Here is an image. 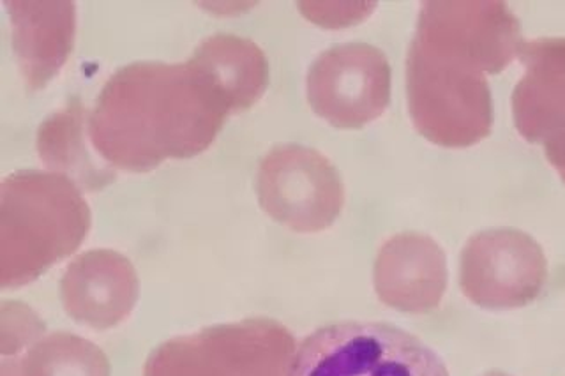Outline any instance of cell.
I'll use <instances>...</instances> for the list:
<instances>
[{"label":"cell","instance_id":"cell-11","mask_svg":"<svg viewBox=\"0 0 565 376\" xmlns=\"http://www.w3.org/2000/svg\"><path fill=\"white\" fill-rule=\"evenodd\" d=\"M375 290L380 301L403 313L437 310L447 290L446 253L428 235H394L376 257Z\"/></svg>","mask_w":565,"mask_h":376},{"label":"cell","instance_id":"cell-10","mask_svg":"<svg viewBox=\"0 0 565 376\" xmlns=\"http://www.w3.org/2000/svg\"><path fill=\"white\" fill-rule=\"evenodd\" d=\"M61 292L64 310L75 322L93 329L115 327L137 304V272L119 253L96 249L67 267Z\"/></svg>","mask_w":565,"mask_h":376},{"label":"cell","instance_id":"cell-14","mask_svg":"<svg viewBox=\"0 0 565 376\" xmlns=\"http://www.w3.org/2000/svg\"><path fill=\"white\" fill-rule=\"evenodd\" d=\"M85 110L79 99L44 120L38 133V152L49 169L75 179L88 190H99L114 181V173L97 169L84 140Z\"/></svg>","mask_w":565,"mask_h":376},{"label":"cell","instance_id":"cell-9","mask_svg":"<svg viewBox=\"0 0 565 376\" xmlns=\"http://www.w3.org/2000/svg\"><path fill=\"white\" fill-rule=\"evenodd\" d=\"M525 75L512 94L514 125L526 142L543 146L565 182V37L523 43Z\"/></svg>","mask_w":565,"mask_h":376},{"label":"cell","instance_id":"cell-2","mask_svg":"<svg viewBox=\"0 0 565 376\" xmlns=\"http://www.w3.org/2000/svg\"><path fill=\"white\" fill-rule=\"evenodd\" d=\"M228 116L225 99L190 63H137L106 82L87 131L106 163L143 173L207 151Z\"/></svg>","mask_w":565,"mask_h":376},{"label":"cell","instance_id":"cell-12","mask_svg":"<svg viewBox=\"0 0 565 376\" xmlns=\"http://www.w3.org/2000/svg\"><path fill=\"white\" fill-rule=\"evenodd\" d=\"M26 89L41 90L67 63L76 32L75 2H6Z\"/></svg>","mask_w":565,"mask_h":376},{"label":"cell","instance_id":"cell-16","mask_svg":"<svg viewBox=\"0 0 565 376\" xmlns=\"http://www.w3.org/2000/svg\"><path fill=\"white\" fill-rule=\"evenodd\" d=\"M484 376H511V375H508V373H502V372H491V373H486Z\"/></svg>","mask_w":565,"mask_h":376},{"label":"cell","instance_id":"cell-4","mask_svg":"<svg viewBox=\"0 0 565 376\" xmlns=\"http://www.w3.org/2000/svg\"><path fill=\"white\" fill-rule=\"evenodd\" d=\"M287 376H449V372L411 332L387 323L344 322L309 334Z\"/></svg>","mask_w":565,"mask_h":376},{"label":"cell","instance_id":"cell-13","mask_svg":"<svg viewBox=\"0 0 565 376\" xmlns=\"http://www.w3.org/2000/svg\"><path fill=\"white\" fill-rule=\"evenodd\" d=\"M188 63L225 99L232 114L260 101L269 85V63L260 46L244 37L217 34L194 50Z\"/></svg>","mask_w":565,"mask_h":376},{"label":"cell","instance_id":"cell-1","mask_svg":"<svg viewBox=\"0 0 565 376\" xmlns=\"http://www.w3.org/2000/svg\"><path fill=\"white\" fill-rule=\"evenodd\" d=\"M523 43L520 22L503 2H424L406 57L414 128L447 149L490 137L493 101L486 75L503 72Z\"/></svg>","mask_w":565,"mask_h":376},{"label":"cell","instance_id":"cell-7","mask_svg":"<svg viewBox=\"0 0 565 376\" xmlns=\"http://www.w3.org/2000/svg\"><path fill=\"white\" fill-rule=\"evenodd\" d=\"M546 278L543 248L516 228L473 235L461 253V290L468 301L484 310H516L534 302Z\"/></svg>","mask_w":565,"mask_h":376},{"label":"cell","instance_id":"cell-15","mask_svg":"<svg viewBox=\"0 0 565 376\" xmlns=\"http://www.w3.org/2000/svg\"><path fill=\"white\" fill-rule=\"evenodd\" d=\"M23 376H108V361L90 341L55 332L26 354Z\"/></svg>","mask_w":565,"mask_h":376},{"label":"cell","instance_id":"cell-8","mask_svg":"<svg viewBox=\"0 0 565 376\" xmlns=\"http://www.w3.org/2000/svg\"><path fill=\"white\" fill-rule=\"evenodd\" d=\"M309 107L340 129H359L384 116L391 103V66L367 43L326 50L309 67Z\"/></svg>","mask_w":565,"mask_h":376},{"label":"cell","instance_id":"cell-5","mask_svg":"<svg viewBox=\"0 0 565 376\" xmlns=\"http://www.w3.org/2000/svg\"><path fill=\"white\" fill-rule=\"evenodd\" d=\"M296 352L281 323L249 319L168 341L150 355L146 376H287Z\"/></svg>","mask_w":565,"mask_h":376},{"label":"cell","instance_id":"cell-6","mask_svg":"<svg viewBox=\"0 0 565 376\" xmlns=\"http://www.w3.org/2000/svg\"><path fill=\"white\" fill-rule=\"evenodd\" d=\"M256 193L274 222L299 234H317L334 225L344 204L343 181L334 164L297 143L274 147L265 155Z\"/></svg>","mask_w":565,"mask_h":376},{"label":"cell","instance_id":"cell-3","mask_svg":"<svg viewBox=\"0 0 565 376\" xmlns=\"http://www.w3.org/2000/svg\"><path fill=\"white\" fill-rule=\"evenodd\" d=\"M0 284L32 283L79 248L90 211L75 181L57 172H18L0 187Z\"/></svg>","mask_w":565,"mask_h":376}]
</instances>
